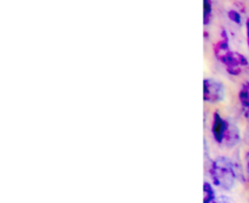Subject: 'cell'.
<instances>
[{
	"label": "cell",
	"mask_w": 249,
	"mask_h": 203,
	"mask_svg": "<svg viewBox=\"0 0 249 203\" xmlns=\"http://www.w3.org/2000/svg\"><path fill=\"white\" fill-rule=\"evenodd\" d=\"M229 123L224 121L220 114L215 113L213 117V126H212V134H213L214 140L218 144H223L224 138H225L226 130H228Z\"/></svg>",
	"instance_id": "3"
},
{
	"label": "cell",
	"mask_w": 249,
	"mask_h": 203,
	"mask_svg": "<svg viewBox=\"0 0 249 203\" xmlns=\"http://www.w3.org/2000/svg\"><path fill=\"white\" fill-rule=\"evenodd\" d=\"M209 14H211V4L208 0H204V16H206V22L208 21Z\"/></svg>",
	"instance_id": "7"
},
{
	"label": "cell",
	"mask_w": 249,
	"mask_h": 203,
	"mask_svg": "<svg viewBox=\"0 0 249 203\" xmlns=\"http://www.w3.org/2000/svg\"><path fill=\"white\" fill-rule=\"evenodd\" d=\"M238 141H240V130H238V128L235 124L229 123L223 144H225L228 148H235L238 144Z\"/></svg>",
	"instance_id": "4"
},
{
	"label": "cell",
	"mask_w": 249,
	"mask_h": 203,
	"mask_svg": "<svg viewBox=\"0 0 249 203\" xmlns=\"http://www.w3.org/2000/svg\"><path fill=\"white\" fill-rule=\"evenodd\" d=\"M246 162H247V177L249 180V151L247 152V156H246Z\"/></svg>",
	"instance_id": "10"
},
{
	"label": "cell",
	"mask_w": 249,
	"mask_h": 203,
	"mask_svg": "<svg viewBox=\"0 0 249 203\" xmlns=\"http://www.w3.org/2000/svg\"><path fill=\"white\" fill-rule=\"evenodd\" d=\"M247 139H248V144H249V133H248V136H247Z\"/></svg>",
	"instance_id": "12"
},
{
	"label": "cell",
	"mask_w": 249,
	"mask_h": 203,
	"mask_svg": "<svg viewBox=\"0 0 249 203\" xmlns=\"http://www.w3.org/2000/svg\"><path fill=\"white\" fill-rule=\"evenodd\" d=\"M240 102L246 116L249 114V83H245L240 92Z\"/></svg>",
	"instance_id": "5"
},
{
	"label": "cell",
	"mask_w": 249,
	"mask_h": 203,
	"mask_svg": "<svg viewBox=\"0 0 249 203\" xmlns=\"http://www.w3.org/2000/svg\"><path fill=\"white\" fill-rule=\"evenodd\" d=\"M213 184L223 190H231L241 173L236 169V165L228 157H216L209 169Z\"/></svg>",
	"instance_id": "1"
},
{
	"label": "cell",
	"mask_w": 249,
	"mask_h": 203,
	"mask_svg": "<svg viewBox=\"0 0 249 203\" xmlns=\"http://www.w3.org/2000/svg\"><path fill=\"white\" fill-rule=\"evenodd\" d=\"M203 203H213L215 201V192L209 183L203 184Z\"/></svg>",
	"instance_id": "6"
},
{
	"label": "cell",
	"mask_w": 249,
	"mask_h": 203,
	"mask_svg": "<svg viewBox=\"0 0 249 203\" xmlns=\"http://www.w3.org/2000/svg\"><path fill=\"white\" fill-rule=\"evenodd\" d=\"M247 34H248V45H249V19L247 22Z\"/></svg>",
	"instance_id": "11"
},
{
	"label": "cell",
	"mask_w": 249,
	"mask_h": 203,
	"mask_svg": "<svg viewBox=\"0 0 249 203\" xmlns=\"http://www.w3.org/2000/svg\"><path fill=\"white\" fill-rule=\"evenodd\" d=\"M213 203H231V202H230V201H229V200L224 199V197H220V199L215 200V201H214Z\"/></svg>",
	"instance_id": "9"
},
{
	"label": "cell",
	"mask_w": 249,
	"mask_h": 203,
	"mask_svg": "<svg viewBox=\"0 0 249 203\" xmlns=\"http://www.w3.org/2000/svg\"><path fill=\"white\" fill-rule=\"evenodd\" d=\"M230 17H232L233 21H236V22H240L241 21V19H240V15H238L237 12H235V11H231L230 12Z\"/></svg>",
	"instance_id": "8"
},
{
	"label": "cell",
	"mask_w": 249,
	"mask_h": 203,
	"mask_svg": "<svg viewBox=\"0 0 249 203\" xmlns=\"http://www.w3.org/2000/svg\"><path fill=\"white\" fill-rule=\"evenodd\" d=\"M204 100L208 102H218L225 97V90L221 83L213 79H206L203 83Z\"/></svg>",
	"instance_id": "2"
}]
</instances>
